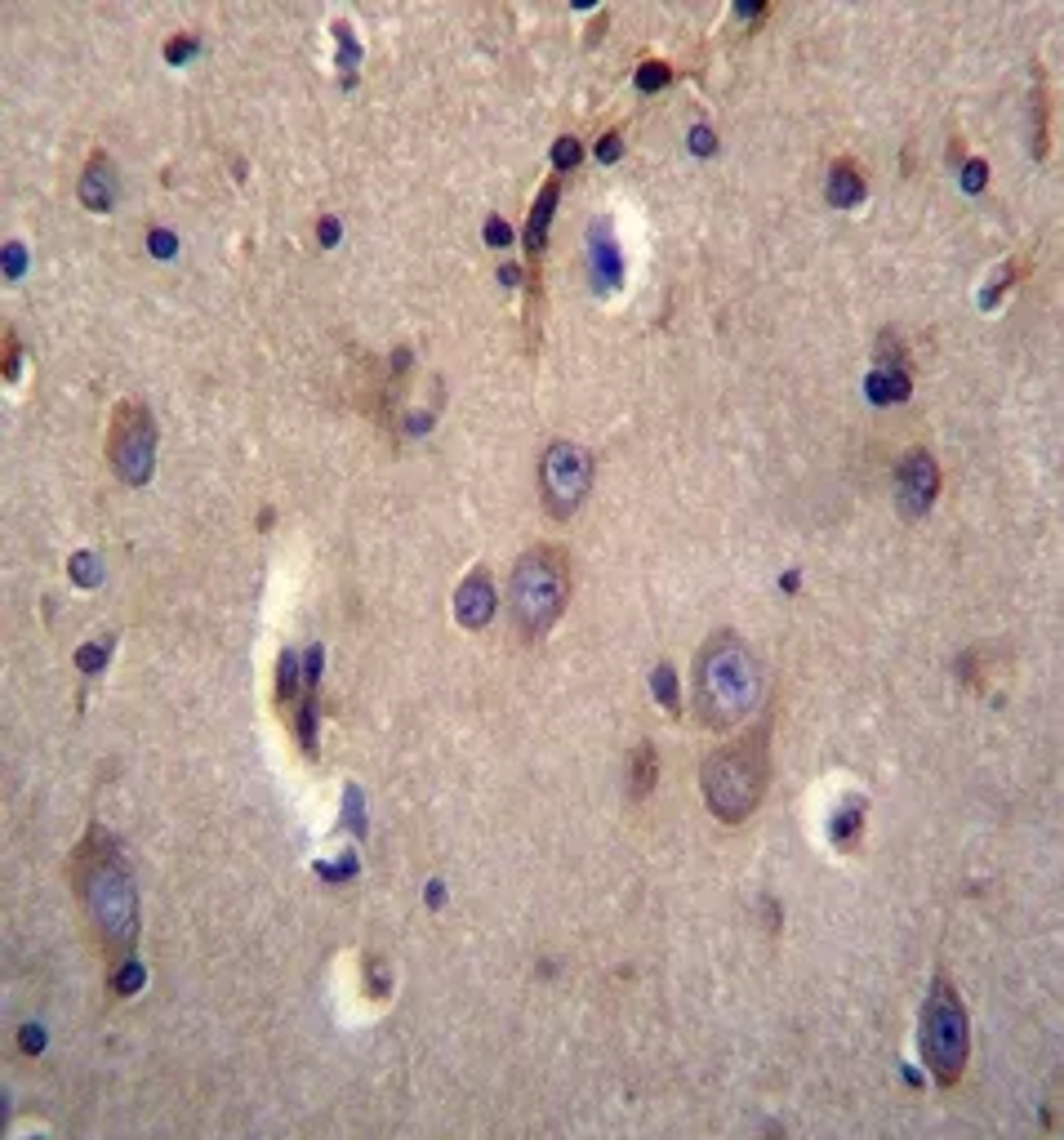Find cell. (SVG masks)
Masks as SVG:
<instances>
[{"instance_id": "1", "label": "cell", "mask_w": 1064, "mask_h": 1140, "mask_svg": "<svg viewBox=\"0 0 1064 1140\" xmlns=\"http://www.w3.org/2000/svg\"><path fill=\"white\" fill-rule=\"evenodd\" d=\"M71 882H76V896H80L99 949L107 958H130L138 940V891L116 842L99 829L90 833L71 856Z\"/></svg>"}, {"instance_id": "2", "label": "cell", "mask_w": 1064, "mask_h": 1140, "mask_svg": "<svg viewBox=\"0 0 1064 1140\" xmlns=\"http://www.w3.org/2000/svg\"><path fill=\"white\" fill-rule=\"evenodd\" d=\"M761 699V664L757 655L735 637V633H713L699 655H695V713L699 726L726 730L744 722Z\"/></svg>"}, {"instance_id": "3", "label": "cell", "mask_w": 1064, "mask_h": 1140, "mask_svg": "<svg viewBox=\"0 0 1064 1140\" xmlns=\"http://www.w3.org/2000/svg\"><path fill=\"white\" fill-rule=\"evenodd\" d=\"M766 784H771V718H761L739 740L713 749L699 766L704 806L718 815L721 825H744L761 806Z\"/></svg>"}, {"instance_id": "4", "label": "cell", "mask_w": 1064, "mask_h": 1140, "mask_svg": "<svg viewBox=\"0 0 1064 1140\" xmlns=\"http://www.w3.org/2000/svg\"><path fill=\"white\" fill-rule=\"evenodd\" d=\"M570 602V557L552 544H535L516 557L508 584V615L521 642H539Z\"/></svg>"}, {"instance_id": "5", "label": "cell", "mask_w": 1064, "mask_h": 1140, "mask_svg": "<svg viewBox=\"0 0 1064 1140\" xmlns=\"http://www.w3.org/2000/svg\"><path fill=\"white\" fill-rule=\"evenodd\" d=\"M918 1047H922V1060H927L931 1078L940 1087H953L966 1070V1056H971V1025H966V1007H962L958 989L935 975L927 989V1002H922V1025H918Z\"/></svg>"}, {"instance_id": "6", "label": "cell", "mask_w": 1064, "mask_h": 1140, "mask_svg": "<svg viewBox=\"0 0 1064 1140\" xmlns=\"http://www.w3.org/2000/svg\"><path fill=\"white\" fill-rule=\"evenodd\" d=\"M107 463L125 485H147L156 468V419L152 410L125 397L116 401L112 423H107Z\"/></svg>"}, {"instance_id": "7", "label": "cell", "mask_w": 1064, "mask_h": 1140, "mask_svg": "<svg viewBox=\"0 0 1064 1140\" xmlns=\"http://www.w3.org/2000/svg\"><path fill=\"white\" fill-rule=\"evenodd\" d=\"M592 485V454L575 442H548L539 454V495L552 521H570Z\"/></svg>"}, {"instance_id": "8", "label": "cell", "mask_w": 1064, "mask_h": 1140, "mask_svg": "<svg viewBox=\"0 0 1064 1140\" xmlns=\"http://www.w3.org/2000/svg\"><path fill=\"white\" fill-rule=\"evenodd\" d=\"M935 495H940V463H935L931 450L913 446L895 463V508H899V517L909 521L927 517Z\"/></svg>"}, {"instance_id": "9", "label": "cell", "mask_w": 1064, "mask_h": 1140, "mask_svg": "<svg viewBox=\"0 0 1064 1140\" xmlns=\"http://www.w3.org/2000/svg\"><path fill=\"white\" fill-rule=\"evenodd\" d=\"M76 192H80V206H85V209H94V214H107V209L116 206V197H121L116 161H112L107 152H94V156L85 161V170H80V183H76Z\"/></svg>"}, {"instance_id": "10", "label": "cell", "mask_w": 1064, "mask_h": 1140, "mask_svg": "<svg viewBox=\"0 0 1064 1140\" xmlns=\"http://www.w3.org/2000/svg\"><path fill=\"white\" fill-rule=\"evenodd\" d=\"M495 606H499V597H495V584H490L485 570H473L463 584L454 588V620L463 628H485L495 620Z\"/></svg>"}, {"instance_id": "11", "label": "cell", "mask_w": 1064, "mask_h": 1140, "mask_svg": "<svg viewBox=\"0 0 1064 1140\" xmlns=\"http://www.w3.org/2000/svg\"><path fill=\"white\" fill-rule=\"evenodd\" d=\"M588 241H592V250H588V259H592V285H597V290H619V281H623V259H619V245L601 218L592 223Z\"/></svg>"}, {"instance_id": "12", "label": "cell", "mask_w": 1064, "mask_h": 1140, "mask_svg": "<svg viewBox=\"0 0 1064 1140\" xmlns=\"http://www.w3.org/2000/svg\"><path fill=\"white\" fill-rule=\"evenodd\" d=\"M864 192H868V183H864V170H859L851 156H837V161H833V170H828V178H825L828 206L856 209L859 201H864Z\"/></svg>"}, {"instance_id": "13", "label": "cell", "mask_w": 1064, "mask_h": 1140, "mask_svg": "<svg viewBox=\"0 0 1064 1140\" xmlns=\"http://www.w3.org/2000/svg\"><path fill=\"white\" fill-rule=\"evenodd\" d=\"M557 197H561V183L552 178L548 187L535 197V209H530V228H526V250H530V263L539 268L544 259V245H548V228H552V209H557Z\"/></svg>"}, {"instance_id": "14", "label": "cell", "mask_w": 1064, "mask_h": 1140, "mask_svg": "<svg viewBox=\"0 0 1064 1140\" xmlns=\"http://www.w3.org/2000/svg\"><path fill=\"white\" fill-rule=\"evenodd\" d=\"M654 780H659V753H654L651 740H642L628 758V794L637 802H646L654 794Z\"/></svg>"}, {"instance_id": "15", "label": "cell", "mask_w": 1064, "mask_h": 1140, "mask_svg": "<svg viewBox=\"0 0 1064 1140\" xmlns=\"http://www.w3.org/2000/svg\"><path fill=\"white\" fill-rule=\"evenodd\" d=\"M859 829H864V797H846L828 820V837H833L837 851H851L859 842Z\"/></svg>"}, {"instance_id": "16", "label": "cell", "mask_w": 1064, "mask_h": 1140, "mask_svg": "<svg viewBox=\"0 0 1064 1140\" xmlns=\"http://www.w3.org/2000/svg\"><path fill=\"white\" fill-rule=\"evenodd\" d=\"M909 392H913V379H909V370H891V366H878V370L868 375V397H873L878 406H899V401H909Z\"/></svg>"}, {"instance_id": "17", "label": "cell", "mask_w": 1064, "mask_h": 1140, "mask_svg": "<svg viewBox=\"0 0 1064 1140\" xmlns=\"http://www.w3.org/2000/svg\"><path fill=\"white\" fill-rule=\"evenodd\" d=\"M299 687H303V668H299V655L294 651H281L276 659V704L290 713L294 699H299Z\"/></svg>"}, {"instance_id": "18", "label": "cell", "mask_w": 1064, "mask_h": 1140, "mask_svg": "<svg viewBox=\"0 0 1064 1140\" xmlns=\"http://www.w3.org/2000/svg\"><path fill=\"white\" fill-rule=\"evenodd\" d=\"M651 687H654V699H659V704H664V709H668V713L677 718V713H682V691H677V673H673L668 664H659V668H654V677H651Z\"/></svg>"}, {"instance_id": "19", "label": "cell", "mask_w": 1064, "mask_h": 1140, "mask_svg": "<svg viewBox=\"0 0 1064 1140\" xmlns=\"http://www.w3.org/2000/svg\"><path fill=\"white\" fill-rule=\"evenodd\" d=\"M143 980H147L143 963H138V958H121V963H116V975H112V989H116L121 998H125V994L143 989Z\"/></svg>"}, {"instance_id": "20", "label": "cell", "mask_w": 1064, "mask_h": 1140, "mask_svg": "<svg viewBox=\"0 0 1064 1140\" xmlns=\"http://www.w3.org/2000/svg\"><path fill=\"white\" fill-rule=\"evenodd\" d=\"M366 989H370V998H388L392 994V975H388L383 958H366Z\"/></svg>"}, {"instance_id": "21", "label": "cell", "mask_w": 1064, "mask_h": 1140, "mask_svg": "<svg viewBox=\"0 0 1064 1140\" xmlns=\"http://www.w3.org/2000/svg\"><path fill=\"white\" fill-rule=\"evenodd\" d=\"M668 80H673V68H668V63H642V68H637V90H646V94L664 90Z\"/></svg>"}, {"instance_id": "22", "label": "cell", "mask_w": 1064, "mask_h": 1140, "mask_svg": "<svg viewBox=\"0 0 1064 1140\" xmlns=\"http://www.w3.org/2000/svg\"><path fill=\"white\" fill-rule=\"evenodd\" d=\"M335 36H339V68H344V76H352L356 63H361V49H356V40L347 32V23H335Z\"/></svg>"}, {"instance_id": "23", "label": "cell", "mask_w": 1064, "mask_h": 1140, "mask_svg": "<svg viewBox=\"0 0 1064 1140\" xmlns=\"http://www.w3.org/2000/svg\"><path fill=\"white\" fill-rule=\"evenodd\" d=\"M71 575H76V584L94 588V584H99V557H94V553H76V557H71Z\"/></svg>"}, {"instance_id": "24", "label": "cell", "mask_w": 1064, "mask_h": 1140, "mask_svg": "<svg viewBox=\"0 0 1064 1140\" xmlns=\"http://www.w3.org/2000/svg\"><path fill=\"white\" fill-rule=\"evenodd\" d=\"M107 655H112V637H103V642H99V646H90V651H80L76 664H80V673H90V677H94V673L107 664Z\"/></svg>"}, {"instance_id": "25", "label": "cell", "mask_w": 1064, "mask_h": 1140, "mask_svg": "<svg viewBox=\"0 0 1064 1140\" xmlns=\"http://www.w3.org/2000/svg\"><path fill=\"white\" fill-rule=\"evenodd\" d=\"M552 161H557V170H575V165H580V139H575V134L557 139V152H552Z\"/></svg>"}, {"instance_id": "26", "label": "cell", "mask_w": 1064, "mask_h": 1140, "mask_svg": "<svg viewBox=\"0 0 1064 1140\" xmlns=\"http://www.w3.org/2000/svg\"><path fill=\"white\" fill-rule=\"evenodd\" d=\"M18 361H23V347H18V335L9 330V335H5V379L9 383L18 379Z\"/></svg>"}, {"instance_id": "27", "label": "cell", "mask_w": 1064, "mask_h": 1140, "mask_svg": "<svg viewBox=\"0 0 1064 1140\" xmlns=\"http://www.w3.org/2000/svg\"><path fill=\"white\" fill-rule=\"evenodd\" d=\"M984 178H989V165H984V161H966V170H962V187H966V192H980Z\"/></svg>"}, {"instance_id": "28", "label": "cell", "mask_w": 1064, "mask_h": 1140, "mask_svg": "<svg viewBox=\"0 0 1064 1140\" xmlns=\"http://www.w3.org/2000/svg\"><path fill=\"white\" fill-rule=\"evenodd\" d=\"M619 152H623V139H619V130L601 134V143H597V161H619Z\"/></svg>"}, {"instance_id": "29", "label": "cell", "mask_w": 1064, "mask_h": 1140, "mask_svg": "<svg viewBox=\"0 0 1064 1140\" xmlns=\"http://www.w3.org/2000/svg\"><path fill=\"white\" fill-rule=\"evenodd\" d=\"M690 147H695L699 156H708V152L718 147V139H713V130H708V125H695V130H690Z\"/></svg>"}, {"instance_id": "30", "label": "cell", "mask_w": 1064, "mask_h": 1140, "mask_svg": "<svg viewBox=\"0 0 1064 1140\" xmlns=\"http://www.w3.org/2000/svg\"><path fill=\"white\" fill-rule=\"evenodd\" d=\"M18 1042H23V1051L32 1056V1051L45 1047V1029H40V1025H23V1029H18Z\"/></svg>"}, {"instance_id": "31", "label": "cell", "mask_w": 1064, "mask_h": 1140, "mask_svg": "<svg viewBox=\"0 0 1064 1140\" xmlns=\"http://www.w3.org/2000/svg\"><path fill=\"white\" fill-rule=\"evenodd\" d=\"M485 241H490V245H499V250H504V245L513 241L508 223H504V218H490V223H485Z\"/></svg>"}, {"instance_id": "32", "label": "cell", "mask_w": 1064, "mask_h": 1140, "mask_svg": "<svg viewBox=\"0 0 1064 1140\" xmlns=\"http://www.w3.org/2000/svg\"><path fill=\"white\" fill-rule=\"evenodd\" d=\"M147 245H152V254H156V259H170L174 250H178V241H174L170 232H161V228L152 232V241H147Z\"/></svg>"}, {"instance_id": "33", "label": "cell", "mask_w": 1064, "mask_h": 1140, "mask_svg": "<svg viewBox=\"0 0 1064 1140\" xmlns=\"http://www.w3.org/2000/svg\"><path fill=\"white\" fill-rule=\"evenodd\" d=\"M5 272H9V281L23 272V245H18V241L5 245Z\"/></svg>"}, {"instance_id": "34", "label": "cell", "mask_w": 1064, "mask_h": 1140, "mask_svg": "<svg viewBox=\"0 0 1064 1140\" xmlns=\"http://www.w3.org/2000/svg\"><path fill=\"white\" fill-rule=\"evenodd\" d=\"M192 49H197V40H192V36H187V40H170V45H165V59H170V63H183Z\"/></svg>"}, {"instance_id": "35", "label": "cell", "mask_w": 1064, "mask_h": 1140, "mask_svg": "<svg viewBox=\"0 0 1064 1140\" xmlns=\"http://www.w3.org/2000/svg\"><path fill=\"white\" fill-rule=\"evenodd\" d=\"M316 237H321V245H335V241H339V223H335V218H325V223L316 228Z\"/></svg>"}]
</instances>
